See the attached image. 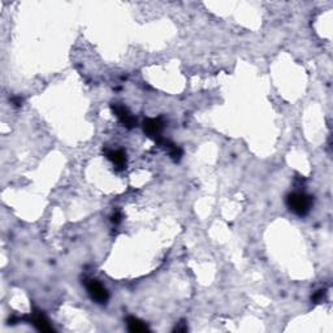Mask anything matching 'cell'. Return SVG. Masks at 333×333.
Segmentation results:
<instances>
[{
  "instance_id": "7a4b0ae2",
  "label": "cell",
  "mask_w": 333,
  "mask_h": 333,
  "mask_svg": "<svg viewBox=\"0 0 333 333\" xmlns=\"http://www.w3.org/2000/svg\"><path fill=\"white\" fill-rule=\"evenodd\" d=\"M86 289L89 296H90V298L94 300V302H97V303L99 304L107 303V300H108L109 298V294L108 292H107V289L99 283L98 280H89L86 283Z\"/></svg>"
},
{
  "instance_id": "5b68a950",
  "label": "cell",
  "mask_w": 333,
  "mask_h": 333,
  "mask_svg": "<svg viewBox=\"0 0 333 333\" xmlns=\"http://www.w3.org/2000/svg\"><path fill=\"white\" fill-rule=\"evenodd\" d=\"M107 158L112 162V164L116 166L117 169L121 170L127 166V154L123 150H112V151H108Z\"/></svg>"
},
{
  "instance_id": "ba28073f",
  "label": "cell",
  "mask_w": 333,
  "mask_h": 333,
  "mask_svg": "<svg viewBox=\"0 0 333 333\" xmlns=\"http://www.w3.org/2000/svg\"><path fill=\"white\" fill-rule=\"evenodd\" d=\"M111 220H112V223H115V224H119L120 221H121V215H120V212L113 214L112 217H111Z\"/></svg>"
},
{
  "instance_id": "6da1fadb",
  "label": "cell",
  "mask_w": 333,
  "mask_h": 333,
  "mask_svg": "<svg viewBox=\"0 0 333 333\" xmlns=\"http://www.w3.org/2000/svg\"><path fill=\"white\" fill-rule=\"evenodd\" d=\"M312 198L304 193H292L286 197V206L298 216H306L312 207Z\"/></svg>"
},
{
  "instance_id": "52a82bcc",
  "label": "cell",
  "mask_w": 333,
  "mask_h": 333,
  "mask_svg": "<svg viewBox=\"0 0 333 333\" xmlns=\"http://www.w3.org/2000/svg\"><path fill=\"white\" fill-rule=\"evenodd\" d=\"M127 326H128V330L134 333L146 332V331H149V328H147V326H146L145 323L141 322L139 319L133 318V316L127 319Z\"/></svg>"
},
{
  "instance_id": "3957f363",
  "label": "cell",
  "mask_w": 333,
  "mask_h": 333,
  "mask_svg": "<svg viewBox=\"0 0 333 333\" xmlns=\"http://www.w3.org/2000/svg\"><path fill=\"white\" fill-rule=\"evenodd\" d=\"M112 111L115 112V115H116L117 119L120 120V123L123 124L124 127L129 128V129L135 127L137 120L128 111L127 107H124L121 104H112Z\"/></svg>"
},
{
  "instance_id": "277c9868",
  "label": "cell",
  "mask_w": 333,
  "mask_h": 333,
  "mask_svg": "<svg viewBox=\"0 0 333 333\" xmlns=\"http://www.w3.org/2000/svg\"><path fill=\"white\" fill-rule=\"evenodd\" d=\"M162 129H163V121L160 119H147L143 121V131L150 138L159 139Z\"/></svg>"
},
{
  "instance_id": "8992f818",
  "label": "cell",
  "mask_w": 333,
  "mask_h": 333,
  "mask_svg": "<svg viewBox=\"0 0 333 333\" xmlns=\"http://www.w3.org/2000/svg\"><path fill=\"white\" fill-rule=\"evenodd\" d=\"M33 324L42 332H50L52 331V327H51L50 322L47 320V318L42 314V312H36L33 316Z\"/></svg>"
}]
</instances>
